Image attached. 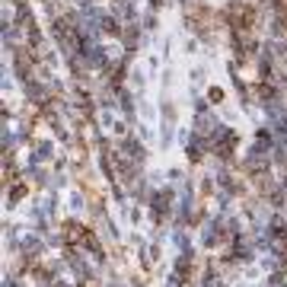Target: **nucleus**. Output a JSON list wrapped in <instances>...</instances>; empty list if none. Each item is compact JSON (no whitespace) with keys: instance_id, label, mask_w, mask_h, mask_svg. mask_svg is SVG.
I'll list each match as a JSON object with an SVG mask.
<instances>
[{"instance_id":"obj_1","label":"nucleus","mask_w":287,"mask_h":287,"mask_svg":"<svg viewBox=\"0 0 287 287\" xmlns=\"http://www.w3.org/2000/svg\"><path fill=\"white\" fill-rule=\"evenodd\" d=\"M23 195H26V185H20V188H13V195H10V198H13V201H20Z\"/></svg>"}]
</instances>
